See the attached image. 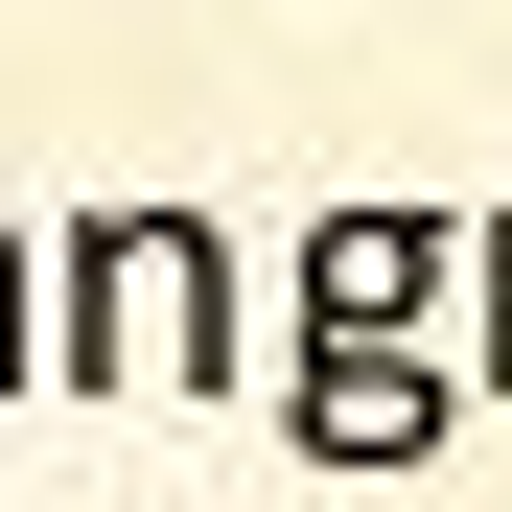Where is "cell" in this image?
Listing matches in <instances>:
<instances>
[{
  "label": "cell",
  "instance_id": "obj_5",
  "mask_svg": "<svg viewBox=\"0 0 512 512\" xmlns=\"http://www.w3.org/2000/svg\"><path fill=\"white\" fill-rule=\"evenodd\" d=\"M47 373V280H24V233H0V396Z\"/></svg>",
  "mask_w": 512,
  "mask_h": 512
},
{
  "label": "cell",
  "instance_id": "obj_2",
  "mask_svg": "<svg viewBox=\"0 0 512 512\" xmlns=\"http://www.w3.org/2000/svg\"><path fill=\"white\" fill-rule=\"evenodd\" d=\"M466 303V210H326L303 233V350H443Z\"/></svg>",
  "mask_w": 512,
  "mask_h": 512
},
{
  "label": "cell",
  "instance_id": "obj_1",
  "mask_svg": "<svg viewBox=\"0 0 512 512\" xmlns=\"http://www.w3.org/2000/svg\"><path fill=\"white\" fill-rule=\"evenodd\" d=\"M256 303L210 210H70L47 233V396H233Z\"/></svg>",
  "mask_w": 512,
  "mask_h": 512
},
{
  "label": "cell",
  "instance_id": "obj_4",
  "mask_svg": "<svg viewBox=\"0 0 512 512\" xmlns=\"http://www.w3.org/2000/svg\"><path fill=\"white\" fill-rule=\"evenodd\" d=\"M466 396H512V210H466V350H443Z\"/></svg>",
  "mask_w": 512,
  "mask_h": 512
},
{
  "label": "cell",
  "instance_id": "obj_3",
  "mask_svg": "<svg viewBox=\"0 0 512 512\" xmlns=\"http://www.w3.org/2000/svg\"><path fill=\"white\" fill-rule=\"evenodd\" d=\"M280 443L303 466H443L466 443V373L443 350H280Z\"/></svg>",
  "mask_w": 512,
  "mask_h": 512
}]
</instances>
